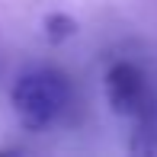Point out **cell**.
Wrapping results in <instances>:
<instances>
[{
  "label": "cell",
  "instance_id": "1",
  "mask_svg": "<svg viewBox=\"0 0 157 157\" xmlns=\"http://www.w3.org/2000/svg\"><path fill=\"white\" fill-rule=\"evenodd\" d=\"M10 103L16 112V122L26 132H42L67 109L71 80L55 67H35L13 83Z\"/></svg>",
  "mask_w": 157,
  "mask_h": 157
},
{
  "label": "cell",
  "instance_id": "2",
  "mask_svg": "<svg viewBox=\"0 0 157 157\" xmlns=\"http://www.w3.org/2000/svg\"><path fill=\"white\" fill-rule=\"evenodd\" d=\"M106 99H109L112 112L128 122L157 119V96L147 83L144 71L132 61H116L106 71Z\"/></svg>",
  "mask_w": 157,
  "mask_h": 157
},
{
  "label": "cell",
  "instance_id": "3",
  "mask_svg": "<svg viewBox=\"0 0 157 157\" xmlns=\"http://www.w3.org/2000/svg\"><path fill=\"white\" fill-rule=\"evenodd\" d=\"M128 151H132V154H141V157H154V154H157V119L132 122Z\"/></svg>",
  "mask_w": 157,
  "mask_h": 157
},
{
  "label": "cell",
  "instance_id": "4",
  "mask_svg": "<svg viewBox=\"0 0 157 157\" xmlns=\"http://www.w3.org/2000/svg\"><path fill=\"white\" fill-rule=\"evenodd\" d=\"M77 35V19H71L67 13H52V16L45 19V39L55 42V45H61V42L74 39Z\"/></svg>",
  "mask_w": 157,
  "mask_h": 157
}]
</instances>
